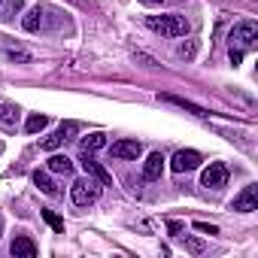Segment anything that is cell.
<instances>
[{
    "instance_id": "obj_29",
    "label": "cell",
    "mask_w": 258,
    "mask_h": 258,
    "mask_svg": "<svg viewBox=\"0 0 258 258\" xmlns=\"http://www.w3.org/2000/svg\"><path fill=\"white\" fill-rule=\"evenodd\" d=\"M0 231H4V216H0Z\"/></svg>"
},
{
    "instance_id": "obj_9",
    "label": "cell",
    "mask_w": 258,
    "mask_h": 258,
    "mask_svg": "<svg viewBox=\"0 0 258 258\" xmlns=\"http://www.w3.org/2000/svg\"><path fill=\"white\" fill-rule=\"evenodd\" d=\"M79 164H82V170H85L88 176H94V179H100L103 185H109V182H112V176H109V173H106V170L100 167V161H94V158H91V152H82V158H79Z\"/></svg>"
},
{
    "instance_id": "obj_16",
    "label": "cell",
    "mask_w": 258,
    "mask_h": 258,
    "mask_svg": "<svg viewBox=\"0 0 258 258\" xmlns=\"http://www.w3.org/2000/svg\"><path fill=\"white\" fill-rule=\"evenodd\" d=\"M49 170L52 173H73V161L67 155H52L49 158Z\"/></svg>"
},
{
    "instance_id": "obj_6",
    "label": "cell",
    "mask_w": 258,
    "mask_h": 258,
    "mask_svg": "<svg viewBox=\"0 0 258 258\" xmlns=\"http://www.w3.org/2000/svg\"><path fill=\"white\" fill-rule=\"evenodd\" d=\"M228 182V167L222 164V161H213L207 170H204V176H201V185L204 188H222Z\"/></svg>"
},
{
    "instance_id": "obj_5",
    "label": "cell",
    "mask_w": 258,
    "mask_h": 258,
    "mask_svg": "<svg viewBox=\"0 0 258 258\" xmlns=\"http://www.w3.org/2000/svg\"><path fill=\"white\" fill-rule=\"evenodd\" d=\"M109 152H112V158H121V161H137L143 155V143L140 140H115Z\"/></svg>"
},
{
    "instance_id": "obj_23",
    "label": "cell",
    "mask_w": 258,
    "mask_h": 258,
    "mask_svg": "<svg viewBox=\"0 0 258 258\" xmlns=\"http://www.w3.org/2000/svg\"><path fill=\"white\" fill-rule=\"evenodd\" d=\"M195 228H198L201 234H219V228H216V225H207V222H195Z\"/></svg>"
},
{
    "instance_id": "obj_4",
    "label": "cell",
    "mask_w": 258,
    "mask_h": 258,
    "mask_svg": "<svg viewBox=\"0 0 258 258\" xmlns=\"http://www.w3.org/2000/svg\"><path fill=\"white\" fill-rule=\"evenodd\" d=\"M258 40V25L255 22H240L234 31H231V43H237L240 49H252Z\"/></svg>"
},
{
    "instance_id": "obj_31",
    "label": "cell",
    "mask_w": 258,
    "mask_h": 258,
    "mask_svg": "<svg viewBox=\"0 0 258 258\" xmlns=\"http://www.w3.org/2000/svg\"><path fill=\"white\" fill-rule=\"evenodd\" d=\"M0 4H4V0H0Z\"/></svg>"
},
{
    "instance_id": "obj_26",
    "label": "cell",
    "mask_w": 258,
    "mask_h": 258,
    "mask_svg": "<svg viewBox=\"0 0 258 258\" xmlns=\"http://www.w3.org/2000/svg\"><path fill=\"white\" fill-rule=\"evenodd\" d=\"M179 55H182V58H191V55H195V43H188V46H182V49H179Z\"/></svg>"
},
{
    "instance_id": "obj_13",
    "label": "cell",
    "mask_w": 258,
    "mask_h": 258,
    "mask_svg": "<svg viewBox=\"0 0 258 258\" xmlns=\"http://www.w3.org/2000/svg\"><path fill=\"white\" fill-rule=\"evenodd\" d=\"M161 100H164V103H173V106H179V109H188V112H195V115H207V109H204V106H198V103H191V100H185V97L161 94Z\"/></svg>"
},
{
    "instance_id": "obj_7",
    "label": "cell",
    "mask_w": 258,
    "mask_h": 258,
    "mask_svg": "<svg viewBox=\"0 0 258 258\" xmlns=\"http://www.w3.org/2000/svg\"><path fill=\"white\" fill-rule=\"evenodd\" d=\"M231 210H237V213H252V210H258V188H255V185H246V188L231 201Z\"/></svg>"
},
{
    "instance_id": "obj_14",
    "label": "cell",
    "mask_w": 258,
    "mask_h": 258,
    "mask_svg": "<svg viewBox=\"0 0 258 258\" xmlns=\"http://www.w3.org/2000/svg\"><path fill=\"white\" fill-rule=\"evenodd\" d=\"M103 146H106V134H103V131H94V134L82 137V143H79L82 152H97V149H103Z\"/></svg>"
},
{
    "instance_id": "obj_24",
    "label": "cell",
    "mask_w": 258,
    "mask_h": 258,
    "mask_svg": "<svg viewBox=\"0 0 258 258\" xmlns=\"http://www.w3.org/2000/svg\"><path fill=\"white\" fill-rule=\"evenodd\" d=\"M7 55H10L13 61H31V55H28V52H19V49H10Z\"/></svg>"
},
{
    "instance_id": "obj_30",
    "label": "cell",
    "mask_w": 258,
    "mask_h": 258,
    "mask_svg": "<svg viewBox=\"0 0 258 258\" xmlns=\"http://www.w3.org/2000/svg\"><path fill=\"white\" fill-rule=\"evenodd\" d=\"M0 152H4V143H0Z\"/></svg>"
},
{
    "instance_id": "obj_8",
    "label": "cell",
    "mask_w": 258,
    "mask_h": 258,
    "mask_svg": "<svg viewBox=\"0 0 258 258\" xmlns=\"http://www.w3.org/2000/svg\"><path fill=\"white\" fill-rule=\"evenodd\" d=\"M161 173H164V155L161 152H152L143 161V179L146 182H155V179H161Z\"/></svg>"
},
{
    "instance_id": "obj_19",
    "label": "cell",
    "mask_w": 258,
    "mask_h": 258,
    "mask_svg": "<svg viewBox=\"0 0 258 258\" xmlns=\"http://www.w3.org/2000/svg\"><path fill=\"white\" fill-rule=\"evenodd\" d=\"M61 143H64V137H61V131H55L52 137H46V140H43V149H46V152H55Z\"/></svg>"
},
{
    "instance_id": "obj_18",
    "label": "cell",
    "mask_w": 258,
    "mask_h": 258,
    "mask_svg": "<svg viewBox=\"0 0 258 258\" xmlns=\"http://www.w3.org/2000/svg\"><path fill=\"white\" fill-rule=\"evenodd\" d=\"M43 219L52 225V231H55V234H64V219H61V216H55L52 210H43Z\"/></svg>"
},
{
    "instance_id": "obj_15",
    "label": "cell",
    "mask_w": 258,
    "mask_h": 258,
    "mask_svg": "<svg viewBox=\"0 0 258 258\" xmlns=\"http://www.w3.org/2000/svg\"><path fill=\"white\" fill-rule=\"evenodd\" d=\"M22 28H25L28 34H37V31L43 28V10H40V7H34V10L22 19Z\"/></svg>"
},
{
    "instance_id": "obj_28",
    "label": "cell",
    "mask_w": 258,
    "mask_h": 258,
    "mask_svg": "<svg viewBox=\"0 0 258 258\" xmlns=\"http://www.w3.org/2000/svg\"><path fill=\"white\" fill-rule=\"evenodd\" d=\"M140 4H146V7H158L161 0H140Z\"/></svg>"
},
{
    "instance_id": "obj_10",
    "label": "cell",
    "mask_w": 258,
    "mask_h": 258,
    "mask_svg": "<svg viewBox=\"0 0 258 258\" xmlns=\"http://www.w3.org/2000/svg\"><path fill=\"white\" fill-rule=\"evenodd\" d=\"M10 252H13V258H34L37 255V243L31 237H16L13 246H10Z\"/></svg>"
},
{
    "instance_id": "obj_3",
    "label": "cell",
    "mask_w": 258,
    "mask_h": 258,
    "mask_svg": "<svg viewBox=\"0 0 258 258\" xmlns=\"http://www.w3.org/2000/svg\"><path fill=\"white\" fill-rule=\"evenodd\" d=\"M201 152H195V149H179L173 158H170V170L173 173H188V170H195V167H201Z\"/></svg>"
},
{
    "instance_id": "obj_11",
    "label": "cell",
    "mask_w": 258,
    "mask_h": 258,
    "mask_svg": "<svg viewBox=\"0 0 258 258\" xmlns=\"http://www.w3.org/2000/svg\"><path fill=\"white\" fill-rule=\"evenodd\" d=\"M19 115H22V109L16 103L0 100V124H4V127H16L19 124Z\"/></svg>"
},
{
    "instance_id": "obj_25",
    "label": "cell",
    "mask_w": 258,
    "mask_h": 258,
    "mask_svg": "<svg viewBox=\"0 0 258 258\" xmlns=\"http://www.w3.org/2000/svg\"><path fill=\"white\" fill-rule=\"evenodd\" d=\"M240 61H243V49H234V46H231V64L237 67Z\"/></svg>"
},
{
    "instance_id": "obj_27",
    "label": "cell",
    "mask_w": 258,
    "mask_h": 258,
    "mask_svg": "<svg viewBox=\"0 0 258 258\" xmlns=\"http://www.w3.org/2000/svg\"><path fill=\"white\" fill-rule=\"evenodd\" d=\"M167 228H170L173 234H179V231H182V225H179V222H167Z\"/></svg>"
},
{
    "instance_id": "obj_2",
    "label": "cell",
    "mask_w": 258,
    "mask_h": 258,
    "mask_svg": "<svg viewBox=\"0 0 258 258\" xmlns=\"http://www.w3.org/2000/svg\"><path fill=\"white\" fill-rule=\"evenodd\" d=\"M100 191H103V182L94 179V176H88V173L70 185V198H73L76 207H88V204H94V201L100 198Z\"/></svg>"
},
{
    "instance_id": "obj_17",
    "label": "cell",
    "mask_w": 258,
    "mask_h": 258,
    "mask_svg": "<svg viewBox=\"0 0 258 258\" xmlns=\"http://www.w3.org/2000/svg\"><path fill=\"white\" fill-rule=\"evenodd\" d=\"M49 124V115H40V112H34V115H28V134H37V131H43V127Z\"/></svg>"
},
{
    "instance_id": "obj_1",
    "label": "cell",
    "mask_w": 258,
    "mask_h": 258,
    "mask_svg": "<svg viewBox=\"0 0 258 258\" xmlns=\"http://www.w3.org/2000/svg\"><path fill=\"white\" fill-rule=\"evenodd\" d=\"M146 25H149L155 34H161V37H185V34H188V22H185V16H179V13L149 16Z\"/></svg>"
},
{
    "instance_id": "obj_22",
    "label": "cell",
    "mask_w": 258,
    "mask_h": 258,
    "mask_svg": "<svg viewBox=\"0 0 258 258\" xmlns=\"http://www.w3.org/2000/svg\"><path fill=\"white\" fill-rule=\"evenodd\" d=\"M22 7H25V0H7V16H4V19H13Z\"/></svg>"
},
{
    "instance_id": "obj_12",
    "label": "cell",
    "mask_w": 258,
    "mask_h": 258,
    "mask_svg": "<svg viewBox=\"0 0 258 258\" xmlns=\"http://www.w3.org/2000/svg\"><path fill=\"white\" fill-rule=\"evenodd\" d=\"M34 185L43 191V195H49V198H58L61 191H58V185L52 182V176L49 173H43V170H34Z\"/></svg>"
},
{
    "instance_id": "obj_21",
    "label": "cell",
    "mask_w": 258,
    "mask_h": 258,
    "mask_svg": "<svg viewBox=\"0 0 258 258\" xmlns=\"http://www.w3.org/2000/svg\"><path fill=\"white\" fill-rule=\"evenodd\" d=\"M182 240V246L188 249V252H204V243L201 240H191V237H179Z\"/></svg>"
},
{
    "instance_id": "obj_20",
    "label": "cell",
    "mask_w": 258,
    "mask_h": 258,
    "mask_svg": "<svg viewBox=\"0 0 258 258\" xmlns=\"http://www.w3.org/2000/svg\"><path fill=\"white\" fill-rule=\"evenodd\" d=\"M58 131H61V137H64V140H70V137L79 131V124H76V121H64V124L58 127Z\"/></svg>"
}]
</instances>
